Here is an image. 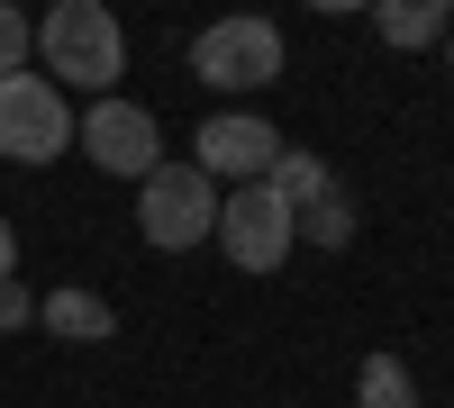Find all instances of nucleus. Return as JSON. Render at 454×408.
Wrapping results in <instances>:
<instances>
[{"mask_svg": "<svg viewBox=\"0 0 454 408\" xmlns=\"http://www.w3.org/2000/svg\"><path fill=\"white\" fill-rule=\"evenodd\" d=\"M36 64H46L55 91L109 100L119 73H128V27L109 19V0H55V10L36 19Z\"/></svg>", "mask_w": 454, "mask_h": 408, "instance_id": "nucleus-1", "label": "nucleus"}, {"mask_svg": "<svg viewBox=\"0 0 454 408\" xmlns=\"http://www.w3.org/2000/svg\"><path fill=\"white\" fill-rule=\"evenodd\" d=\"M282 64H291V46H282V27L273 19H209L200 36H192V73L209 91H263V82H282Z\"/></svg>", "mask_w": 454, "mask_h": 408, "instance_id": "nucleus-2", "label": "nucleus"}, {"mask_svg": "<svg viewBox=\"0 0 454 408\" xmlns=\"http://www.w3.org/2000/svg\"><path fill=\"white\" fill-rule=\"evenodd\" d=\"M137 227H145V245H164V254H182V245H200L209 227H218V181L182 155V164H155L137 181Z\"/></svg>", "mask_w": 454, "mask_h": 408, "instance_id": "nucleus-3", "label": "nucleus"}, {"mask_svg": "<svg viewBox=\"0 0 454 408\" xmlns=\"http://www.w3.org/2000/svg\"><path fill=\"white\" fill-rule=\"evenodd\" d=\"M73 145V100L46 73H0V155L10 164H55Z\"/></svg>", "mask_w": 454, "mask_h": 408, "instance_id": "nucleus-4", "label": "nucleus"}, {"mask_svg": "<svg viewBox=\"0 0 454 408\" xmlns=\"http://www.w3.org/2000/svg\"><path fill=\"white\" fill-rule=\"evenodd\" d=\"M73 145L100 164V173H119V181H145L164 164V127H155V109H137V100H91L82 119H73Z\"/></svg>", "mask_w": 454, "mask_h": 408, "instance_id": "nucleus-5", "label": "nucleus"}, {"mask_svg": "<svg viewBox=\"0 0 454 408\" xmlns=\"http://www.w3.org/2000/svg\"><path fill=\"white\" fill-rule=\"evenodd\" d=\"M209 236H218V254H227L237 273H282V254L300 245V236H291V209L263 191V181L218 191V227H209Z\"/></svg>", "mask_w": 454, "mask_h": 408, "instance_id": "nucleus-6", "label": "nucleus"}, {"mask_svg": "<svg viewBox=\"0 0 454 408\" xmlns=\"http://www.w3.org/2000/svg\"><path fill=\"white\" fill-rule=\"evenodd\" d=\"M200 173L209 181H237V191H246V181H263V173H273V155H282V136H273V119H254V109H218V119H200Z\"/></svg>", "mask_w": 454, "mask_h": 408, "instance_id": "nucleus-7", "label": "nucleus"}, {"mask_svg": "<svg viewBox=\"0 0 454 408\" xmlns=\"http://www.w3.org/2000/svg\"><path fill=\"white\" fill-rule=\"evenodd\" d=\"M36 327H46V336H73V345H100V336H119V309L91 300V290H46V300H36Z\"/></svg>", "mask_w": 454, "mask_h": 408, "instance_id": "nucleus-8", "label": "nucleus"}, {"mask_svg": "<svg viewBox=\"0 0 454 408\" xmlns=\"http://www.w3.org/2000/svg\"><path fill=\"white\" fill-rule=\"evenodd\" d=\"M372 27H382V46L427 55V46H445V36H454V10H445V0H382Z\"/></svg>", "mask_w": 454, "mask_h": 408, "instance_id": "nucleus-9", "label": "nucleus"}, {"mask_svg": "<svg viewBox=\"0 0 454 408\" xmlns=\"http://www.w3.org/2000/svg\"><path fill=\"white\" fill-rule=\"evenodd\" d=\"M263 191H273L282 209H309L318 191H336V173L309 155V145H282V155H273V173H263Z\"/></svg>", "mask_w": 454, "mask_h": 408, "instance_id": "nucleus-10", "label": "nucleus"}, {"mask_svg": "<svg viewBox=\"0 0 454 408\" xmlns=\"http://www.w3.org/2000/svg\"><path fill=\"white\" fill-rule=\"evenodd\" d=\"M291 236H300V245L346 254V245H355V200H346V191H318L309 209H291Z\"/></svg>", "mask_w": 454, "mask_h": 408, "instance_id": "nucleus-11", "label": "nucleus"}, {"mask_svg": "<svg viewBox=\"0 0 454 408\" xmlns=\"http://www.w3.org/2000/svg\"><path fill=\"white\" fill-rule=\"evenodd\" d=\"M355 408H419L409 363H400V354H364V373H355Z\"/></svg>", "mask_w": 454, "mask_h": 408, "instance_id": "nucleus-12", "label": "nucleus"}, {"mask_svg": "<svg viewBox=\"0 0 454 408\" xmlns=\"http://www.w3.org/2000/svg\"><path fill=\"white\" fill-rule=\"evenodd\" d=\"M27 55H36V19L0 0V73H27Z\"/></svg>", "mask_w": 454, "mask_h": 408, "instance_id": "nucleus-13", "label": "nucleus"}, {"mask_svg": "<svg viewBox=\"0 0 454 408\" xmlns=\"http://www.w3.org/2000/svg\"><path fill=\"white\" fill-rule=\"evenodd\" d=\"M27 318H36V300H27L19 281H0V327H27Z\"/></svg>", "mask_w": 454, "mask_h": 408, "instance_id": "nucleus-14", "label": "nucleus"}, {"mask_svg": "<svg viewBox=\"0 0 454 408\" xmlns=\"http://www.w3.org/2000/svg\"><path fill=\"white\" fill-rule=\"evenodd\" d=\"M0 281H19V227L0 218Z\"/></svg>", "mask_w": 454, "mask_h": 408, "instance_id": "nucleus-15", "label": "nucleus"}, {"mask_svg": "<svg viewBox=\"0 0 454 408\" xmlns=\"http://www.w3.org/2000/svg\"><path fill=\"white\" fill-rule=\"evenodd\" d=\"M445 64H454V36H445Z\"/></svg>", "mask_w": 454, "mask_h": 408, "instance_id": "nucleus-16", "label": "nucleus"}]
</instances>
